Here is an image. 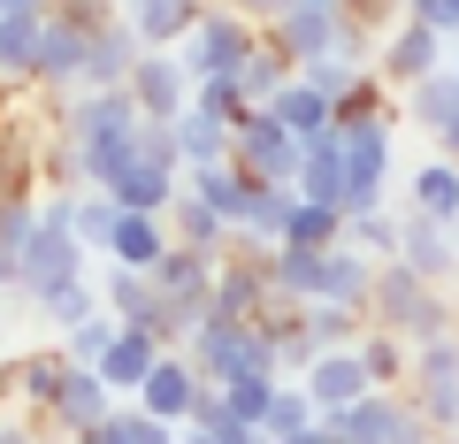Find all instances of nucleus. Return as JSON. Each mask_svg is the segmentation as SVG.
Instances as JSON below:
<instances>
[{"label": "nucleus", "mask_w": 459, "mask_h": 444, "mask_svg": "<svg viewBox=\"0 0 459 444\" xmlns=\"http://www.w3.org/2000/svg\"><path fill=\"white\" fill-rule=\"evenodd\" d=\"M192 116H207V123H222V131H238L253 108H246V92H238V77H192Z\"/></svg>", "instance_id": "c9c22d12"}, {"label": "nucleus", "mask_w": 459, "mask_h": 444, "mask_svg": "<svg viewBox=\"0 0 459 444\" xmlns=\"http://www.w3.org/2000/svg\"><path fill=\"white\" fill-rule=\"evenodd\" d=\"M299 77H307L314 92H322L329 108H337V100H344V92H352V84L368 77V62H344V54H322V62H307V69H299Z\"/></svg>", "instance_id": "37998d69"}, {"label": "nucleus", "mask_w": 459, "mask_h": 444, "mask_svg": "<svg viewBox=\"0 0 459 444\" xmlns=\"http://www.w3.org/2000/svg\"><path fill=\"white\" fill-rule=\"evenodd\" d=\"M406 207L413 214H437V222H459V161L429 153V161L406 169Z\"/></svg>", "instance_id": "393cba45"}, {"label": "nucleus", "mask_w": 459, "mask_h": 444, "mask_svg": "<svg viewBox=\"0 0 459 444\" xmlns=\"http://www.w3.org/2000/svg\"><path fill=\"white\" fill-rule=\"evenodd\" d=\"M344 146V214H360V207H383L398 184V123H368V131H337Z\"/></svg>", "instance_id": "39448f33"}, {"label": "nucleus", "mask_w": 459, "mask_h": 444, "mask_svg": "<svg viewBox=\"0 0 459 444\" xmlns=\"http://www.w3.org/2000/svg\"><path fill=\"white\" fill-rule=\"evenodd\" d=\"M452 69H459V54H452Z\"/></svg>", "instance_id": "bf43d9fd"}, {"label": "nucleus", "mask_w": 459, "mask_h": 444, "mask_svg": "<svg viewBox=\"0 0 459 444\" xmlns=\"http://www.w3.org/2000/svg\"><path fill=\"white\" fill-rule=\"evenodd\" d=\"M214 261H222V253H192V246L169 238V253L146 268V276H153V292H161L184 322H199V314H207V292H214Z\"/></svg>", "instance_id": "ddd939ff"}, {"label": "nucleus", "mask_w": 459, "mask_h": 444, "mask_svg": "<svg viewBox=\"0 0 459 444\" xmlns=\"http://www.w3.org/2000/svg\"><path fill=\"white\" fill-rule=\"evenodd\" d=\"M253 47H261V23H246L238 8L207 0V8H199V23H192L169 54L184 62V77H238V62H246Z\"/></svg>", "instance_id": "7ed1b4c3"}, {"label": "nucleus", "mask_w": 459, "mask_h": 444, "mask_svg": "<svg viewBox=\"0 0 459 444\" xmlns=\"http://www.w3.org/2000/svg\"><path fill=\"white\" fill-rule=\"evenodd\" d=\"M77 276H92V253L69 238L62 214H39V231L16 246V299L39 307L47 292H62V283H77Z\"/></svg>", "instance_id": "f03ea898"}, {"label": "nucleus", "mask_w": 459, "mask_h": 444, "mask_svg": "<svg viewBox=\"0 0 459 444\" xmlns=\"http://www.w3.org/2000/svg\"><path fill=\"white\" fill-rule=\"evenodd\" d=\"M376 62H368V77L383 84V92H406L413 77H429V69H444L452 54H444V39L429 31V23H413V16H398L391 31H376Z\"/></svg>", "instance_id": "6e6552de"}, {"label": "nucleus", "mask_w": 459, "mask_h": 444, "mask_svg": "<svg viewBox=\"0 0 459 444\" xmlns=\"http://www.w3.org/2000/svg\"><path fill=\"white\" fill-rule=\"evenodd\" d=\"M123 92H131V108H138L146 123H177L184 108H192V77H184V62H177L169 47H138Z\"/></svg>", "instance_id": "1a4fd4ad"}, {"label": "nucleus", "mask_w": 459, "mask_h": 444, "mask_svg": "<svg viewBox=\"0 0 459 444\" xmlns=\"http://www.w3.org/2000/svg\"><path fill=\"white\" fill-rule=\"evenodd\" d=\"M276 383H283V376H230V383H214V391H222V406L238 414V422L261 429V414H268V398H276Z\"/></svg>", "instance_id": "79ce46f5"}, {"label": "nucleus", "mask_w": 459, "mask_h": 444, "mask_svg": "<svg viewBox=\"0 0 459 444\" xmlns=\"http://www.w3.org/2000/svg\"><path fill=\"white\" fill-rule=\"evenodd\" d=\"M177 444H214V437H207V429H184V437H177Z\"/></svg>", "instance_id": "864d4df0"}, {"label": "nucleus", "mask_w": 459, "mask_h": 444, "mask_svg": "<svg viewBox=\"0 0 459 444\" xmlns=\"http://www.w3.org/2000/svg\"><path fill=\"white\" fill-rule=\"evenodd\" d=\"M0 444H62V437H54L47 422H31V414H8V422H0Z\"/></svg>", "instance_id": "49530a36"}, {"label": "nucleus", "mask_w": 459, "mask_h": 444, "mask_svg": "<svg viewBox=\"0 0 459 444\" xmlns=\"http://www.w3.org/2000/svg\"><path fill=\"white\" fill-rule=\"evenodd\" d=\"M177 437H184L177 422H161V414L131 406V398H115V414L92 429V444H177Z\"/></svg>", "instance_id": "2f4dec72"}, {"label": "nucleus", "mask_w": 459, "mask_h": 444, "mask_svg": "<svg viewBox=\"0 0 459 444\" xmlns=\"http://www.w3.org/2000/svg\"><path fill=\"white\" fill-rule=\"evenodd\" d=\"M54 0H0V16H47Z\"/></svg>", "instance_id": "8fccbe9b"}, {"label": "nucleus", "mask_w": 459, "mask_h": 444, "mask_svg": "<svg viewBox=\"0 0 459 444\" xmlns=\"http://www.w3.org/2000/svg\"><path fill=\"white\" fill-rule=\"evenodd\" d=\"M283 77H291V62H283V54L268 47V39H261V47H253L246 62H238V92H246V108H268Z\"/></svg>", "instance_id": "e433bc0d"}, {"label": "nucleus", "mask_w": 459, "mask_h": 444, "mask_svg": "<svg viewBox=\"0 0 459 444\" xmlns=\"http://www.w3.org/2000/svg\"><path fill=\"white\" fill-rule=\"evenodd\" d=\"M283 444H337V429H329V422H314V429H299V437H283Z\"/></svg>", "instance_id": "3c124183"}, {"label": "nucleus", "mask_w": 459, "mask_h": 444, "mask_svg": "<svg viewBox=\"0 0 459 444\" xmlns=\"http://www.w3.org/2000/svg\"><path fill=\"white\" fill-rule=\"evenodd\" d=\"M268 116H276L291 138H322V131H329V100H322V92H314V84L291 69V77L276 84V100H268Z\"/></svg>", "instance_id": "bb28decb"}, {"label": "nucleus", "mask_w": 459, "mask_h": 444, "mask_svg": "<svg viewBox=\"0 0 459 444\" xmlns=\"http://www.w3.org/2000/svg\"><path fill=\"white\" fill-rule=\"evenodd\" d=\"M0 108H8V84H0Z\"/></svg>", "instance_id": "6e6d98bb"}, {"label": "nucleus", "mask_w": 459, "mask_h": 444, "mask_svg": "<svg viewBox=\"0 0 459 444\" xmlns=\"http://www.w3.org/2000/svg\"><path fill=\"white\" fill-rule=\"evenodd\" d=\"M69 368H77V361H69L62 345L16 353V361H8V376H0V391H8V398H16V406H23V414H31V422H39V414L54 406V391H62V383H69Z\"/></svg>", "instance_id": "4468645a"}, {"label": "nucleus", "mask_w": 459, "mask_h": 444, "mask_svg": "<svg viewBox=\"0 0 459 444\" xmlns=\"http://www.w3.org/2000/svg\"><path fill=\"white\" fill-rule=\"evenodd\" d=\"M0 376H8V353H0Z\"/></svg>", "instance_id": "4d7b16f0"}, {"label": "nucleus", "mask_w": 459, "mask_h": 444, "mask_svg": "<svg viewBox=\"0 0 459 444\" xmlns=\"http://www.w3.org/2000/svg\"><path fill=\"white\" fill-rule=\"evenodd\" d=\"M291 383L314 398V414H337V406H352L360 391H376L352 345H337V353H314V361H307V376H291Z\"/></svg>", "instance_id": "f3484780"}, {"label": "nucleus", "mask_w": 459, "mask_h": 444, "mask_svg": "<svg viewBox=\"0 0 459 444\" xmlns=\"http://www.w3.org/2000/svg\"><path fill=\"white\" fill-rule=\"evenodd\" d=\"M291 184H253V199H246V214H238V238L246 246H283V222H291Z\"/></svg>", "instance_id": "c85d7f7f"}, {"label": "nucleus", "mask_w": 459, "mask_h": 444, "mask_svg": "<svg viewBox=\"0 0 459 444\" xmlns=\"http://www.w3.org/2000/svg\"><path fill=\"white\" fill-rule=\"evenodd\" d=\"M291 192H299V199H322V207H337V199H344V146H337V131L299 138V177H291Z\"/></svg>", "instance_id": "5701e85b"}, {"label": "nucleus", "mask_w": 459, "mask_h": 444, "mask_svg": "<svg viewBox=\"0 0 459 444\" xmlns=\"http://www.w3.org/2000/svg\"><path fill=\"white\" fill-rule=\"evenodd\" d=\"M406 406L437 437L459 429V329H444V337H429V345L406 353Z\"/></svg>", "instance_id": "20e7f679"}, {"label": "nucleus", "mask_w": 459, "mask_h": 444, "mask_svg": "<svg viewBox=\"0 0 459 444\" xmlns=\"http://www.w3.org/2000/svg\"><path fill=\"white\" fill-rule=\"evenodd\" d=\"M398 16L429 23V31H437L444 47H459V0H398Z\"/></svg>", "instance_id": "a18cd8bd"}, {"label": "nucleus", "mask_w": 459, "mask_h": 444, "mask_svg": "<svg viewBox=\"0 0 459 444\" xmlns=\"http://www.w3.org/2000/svg\"><path fill=\"white\" fill-rule=\"evenodd\" d=\"M0 299H16V246H0Z\"/></svg>", "instance_id": "09e8293b"}, {"label": "nucleus", "mask_w": 459, "mask_h": 444, "mask_svg": "<svg viewBox=\"0 0 459 444\" xmlns=\"http://www.w3.org/2000/svg\"><path fill=\"white\" fill-rule=\"evenodd\" d=\"M337 429V444H437V429L406 406V391H360L352 406L322 414Z\"/></svg>", "instance_id": "423d86ee"}, {"label": "nucleus", "mask_w": 459, "mask_h": 444, "mask_svg": "<svg viewBox=\"0 0 459 444\" xmlns=\"http://www.w3.org/2000/svg\"><path fill=\"white\" fill-rule=\"evenodd\" d=\"M344 246L368 253V261H398V214H391V207H360V214H344Z\"/></svg>", "instance_id": "f704fd0d"}, {"label": "nucleus", "mask_w": 459, "mask_h": 444, "mask_svg": "<svg viewBox=\"0 0 459 444\" xmlns=\"http://www.w3.org/2000/svg\"><path fill=\"white\" fill-rule=\"evenodd\" d=\"M108 337H115V314L100 307V314H84L77 329H62V353H69V361H77V368H92L100 353H108Z\"/></svg>", "instance_id": "c03bdc74"}, {"label": "nucleus", "mask_w": 459, "mask_h": 444, "mask_svg": "<svg viewBox=\"0 0 459 444\" xmlns=\"http://www.w3.org/2000/svg\"><path fill=\"white\" fill-rule=\"evenodd\" d=\"M184 192L199 199V207H214L230 222V231H238V214H246V199H253V184L238 177V169L230 161H214V169H184Z\"/></svg>", "instance_id": "cd10ccee"}, {"label": "nucleus", "mask_w": 459, "mask_h": 444, "mask_svg": "<svg viewBox=\"0 0 459 444\" xmlns=\"http://www.w3.org/2000/svg\"><path fill=\"white\" fill-rule=\"evenodd\" d=\"M108 414H115V391L92 376V368H69V383L54 391V406L39 414V422H47L62 444H92V429L108 422Z\"/></svg>", "instance_id": "9b49d317"}, {"label": "nucleus", "mask_w": 459, "mask_h": 444, "mask_svg": "<svg viewBox=\"0 0 459 444\" xmlns=\"http://www.w3.org/2000/svg\"><path fill=\"white\" fill-rule=\"evenodd\" d=\"M207 391V383H199V368L184 361V353H161V361L146 368V383H138L131 391V406H146V414H161V422H192V398Z\"/></svg>", "instance_id": "2eb2a0df"}, {"label": "nucleus", "mask_w": 459, "mask_h": 444, "mask_svg": "<svg viewBox=\"0 0 459 444\" xmlns=\"http://www.w3.org/2000/svg\"><path fill=\"white\" fill-rule=\"evenodd\" d=\"M444 437H452V444H459V429H444Z\"/></svg>", "instance_id": "13d9d810"}, {"label": "nucleus", "mask_w": 459, "mask_h": 444, "mask_svg": "<svg viewBox=\"0 0 459 444\" xmlns=\"http://www.w3.org/2000/svg\"><path fill=\"white\" fill-rule=\"evenodd\" d=\"M230 169L246 184H291L299 177V138L283 131L268 108H253V116L230 131Z\"/></svg>", "instance_id": "0eeeda50"}, {"label": "nucleus", "mask_w": 459, "mask_h": 444, "mask_svg": "<svg viewBox=\"0 0 459 444\" xmlns=\"http://www.w3.org/2000/svg\"><path fill=\"white\" fill-rule=\"evenodd\" d=\"M169 138H177V161H184V169H214V161H230V131H222V123H207V116H192V108L169 123Z\"/></svg>", "instance_id": "473e14b6"}, {"label": "nucleus", "mask_w": 459, "mask_h": 444, "mask_svg": "<svg viewBox=\"0 0 459 444\" xmlns=\"http://www.w3.org/2000/svg\"><path fill=\"white\" fill-rule=\"evenodd\" d=\"M368 283H376V261H368V253L329 246L322 261H314V299H307V307H352V314H360L368 307ZM360 322H368V314H360Z\"/></svg>", "instance_id": "a211bd4d"}, {"label": "nucleus", "mask_w": 459, "mask_h": 444, "mask_svg": "<svg viewBox=\"0 0 459 444\" xmlns=\"http://www.w3.org/2000/svg\"><path fill=\"white\" fill-rule=\"evenodd\" d=\"M108 231H115V199L108 192H77V199H69V238H77L84 253L108 246Z\"/></svg>", "instance_id": "58836bf2"}, {"label": "nucleus", "mask_w": 459, "mask_h": 444, "mask_svg": "<svg viewBox=\"0 0 459 444\" xmlns=\"http://www.w3.org/2000/svg\"><path fill=\"white\" fill-rule=\"evenodd\" d=\"M131 54H138V39H131V23H123V16L92 23V39H84V77H77V92H115V84L131 77Z\"/></svg>", "instance_id": "aec40b11"}, {"label": "nucleus", "mask_w": 459, "mask_h": 444, "mask_svg": "<svg viewBox=\"0 0 459 444\" xmlns=\"http://www.w3.org/2000/svg\"><path fill=\"white\" fill-rule=\"evenodd\" d=\"M437 153H444V161H459V116H452V123L437 131Z\"/></svg>", "instance_id": "603ef678"}, {"label": "nucleus", "mask_w": 459, "mask_h": 444, "mask_svg": "<svg viewBox=\"0 0 459 444\" xmlns=\"http://www.w3.org/2000/svg\"><path fill=\"white\" fill-rule=\"evenodd\" d=\"M199 8H207V0H115V16L131 23L138 47H177L199 23Z\"/></svg>", "instance_id": "412c9836"}, {"label": "nucleus", "mask_w": 459, "mask_h": 444, "mask_svg": "<svg viewBox=\"0 0 459 444\" xmlns=\"http://www.w3.org/2000/svg\"><path fill=\"white\" fill-rule=\"evenodd\" d=\"M39 23H47V16H0V84H31Z\"/></svg>", "instance_id": "72a5a7b5"}, {"label": "nucleus", "mask_w": 459, "mask_h": 444, "mask_svg": "<svg viewBox=\"0 0 459 444\" xmlns=\"http://www.w3.org/2000/svg\"><path fill=\"white\" fill-rule=\"evenodd\" d=\"M31 314H47L54 329H77L84 314H100V283H92V276H77V283H62V292H47Z\"/></svg>", "instance_id": "ea45409f"}, {"label": "nucleus", "mask_w": 459, "mask_h": 444, "mask_svg": "<svg viewBox=\"0 0 459 444\" xmlns=\"http://www.w3.org/2000/svg\"><path fill=\"white\" fill-rule=\"evenodd\" d=\"M222 8H238V16H246V23H268V16H276V8H283V0H222Z\"/></svg>", "instance_id": "de8ad7c7"}, {"label": "nucleus", "mask_w": 459, "mask_h": 444, "mask_svg": "<svg viewBox=\"0 0 459 444\" xmlns=\"http://www.w3.org/2000/svg\"><path fill=\"white\" fill-rule=\"evenodd\" d=\"M299 322H307V337H314V353H337V345H352L360 337V314L352 307H299Z\"/></svg>", "instance_id": "a19ab883"}, {"label": "nucleus", "mask_w": 459, "mask_h": 444, "mask_svg": "<svg viewBox=\"0 0 459 444\" xmlns=\"http://www.w3.org/2000/svg\"><path fill=\"white\" fill-rule=\"evenodd\" d=\"M161 253H169V222H161V214H123V207H115V231H108V246H100V261L153 268Z\"/></svg>", "instance_id": "b1692460"}, {"label": "nucleus", "mask_w": 459, "mask_h": 444, "mask_svg": "<svg viewBox=\"0 0 459 444\" xmlns=\"http://www.w3.org/2000/svg\"><path fill=\"white\" fill-rule=\"evenodd\" d=\"M459 116V69H429V77H413L406 92H398V131H421L429 146H437V131Z\"/></svg>", "instance_id": "dca6fc26"}, {"label": "nucleus", "mask_w": 459, "mask_h": 444, "mask_svg": "<svg viewBox=\"0 0 459 444\" xmlns=\"http://www.w3.org/2000/svg\"><path fill=\"white\" fill-rule=\"evenodd\" d=\"M47 184V138L31 123H0V199H39Z\"/></svg>", "instance_id": "6ab92c4d"}, {"label": "nucleus", "mask_w": 459, "mask_h": 444, "mask_svg": "<svg viewBox=\"0 0 459 444\" xmlns=\"http://www.w3.org/2000/svg\"><path fill=\"white\" fill-rule=\"evenodd\" d=\"M153 361H161V345H153L146 329H123V322H115V337H108V353L92 361V376L108 383L115 398H131L138 383H146V368H153Z\"/></svg>", "instance_id": "4be33fe9"}, {"label": "nucleus", "mask_w": 459, "mask_h": 444, "mask_svg": "<svg viewBox=\"0 0 459 444\" xmlns=\"http://www.w3.org/2000/svg\"><path fill=\"white\" fill-rule=\"evenodd\" d=\"M283 246H299V253H329V246H344V207H322V199H291Z\"/></svg>", "instance_id": "7c9ffc66"}, {"label": "nucleus", "mask_w": 459, "mask_h": 444, "mask_svg": "<svg viewBox=\"0 0 459 444\" xmlns=\"http://www.w3.org/2000/svg\"><path fill=\"white\" fill-rule=\"evenodd\" d=\"M299 8H337V0H299Z\"/></svg>", "instance_id": "5fc2aeb1"}, {"label": "nucleus", "mask_w": 459, "mask_h": 444, "mask_svg": "<svg viewBox=\"0 0 459 444\" xmlns=\"http://www.w3.org/2000/svg\"><path fill=\"white\" fill-rule=\"evenodd\" d=\"M352 353H360V368H368V383H376V391H406V337H391V329H376L368 322L360 337H352Z\"/></svg>", "instance_id": "c756f323"}, {"label": "nucleus", "mask_w": 459, "mask_h": 444, "mask_svg": "<svg viewBox=\"0 0 459 444\" xmlns=\"http://www.w3.org/2000/svg\"><path fill=\"white\" fill-rule=\"evenodd\" d=\"M398 261H406L421 283L452 292V283H459V222H437V214L398 207Z\"/></svg>", "instance_id": "9d476101"}, {"label": "nucleus", "mask_w": 459, "mask_h": 444, "mask_svg": "<svg viewBox=\"0 0 459 444\" xmlns=\"http://www.w3.org/2000/svg\"><path fill=\"white\" fill-rule=\"evenodd\" d=\"M360 314L376 329H391V337H406V345H429V337L459 329V299L437 292V283H421L406 261H376V283H368Z\"/></svg>", "instance_id": "f257e3e1"}, {"label": "nucleus", "mask_w": 459, "mask_h": 444, "mask_svg": "<svg viewBox=\"0 0 459 444\" xmlns=\"http://www.w3.org/2000/svg\"><path fill=\"white\" fill-rule=\"evenodd\" d=\"M84 23H69L62 8H47V23H39V62H31V84L39 92H54V100H69L77 92V77H84Z\"/></svg>", "instance_id": "f8f14e48"}, {"label": "nucleus", "mask_w": 459, "mask_h": 444, "mask_svg": "<svg viewBox=\"0 0 459 444\" xmlns=\"http://www.w3.org/2000/svg\"><path fill=\"white\" fill-rule=\"evenodd\" d=\"M161 222H169V238H177V246H192V253H230V238H238V231L222 222V214H214V207H199L192 192H177V199H169V214H161Z\"/></svg>", "instance_id": "a878e982"}, {"label": "nucleus", "mask_w": 459, "mask_h": 444, "mask_svg": "<svg viewBox=\"0 0 459 444\" xmlns=\"http://www.w3.org/2000/svg\"><path fill=\"white\" fill-rule=\"evenodd\" d=\"M322 414H314V398L299 391V383H276V398H268V414H261V437L268 444H283V437H299V429H314Z\"/></svg>", "instance_id": "4c0bfd02"}]
</instances>
